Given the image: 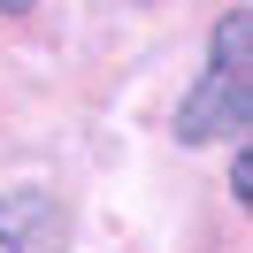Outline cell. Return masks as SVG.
I'll return each instance as SVG.
<instances>
[{
    "label": "cell",
    "mask_w": 253,
    "mask_h": 253,
    "mask_svg": "<svg viewBox=\"0 0 253 253\" xmlns=\"http://www.w3.org/2000/svg\"><path fill=\"white\" fill-rule=\"evenodd\" d=\"M246 46L253 23L246 8L215 23V54H207V84L176 108V138H222V130H246Z\"/></svg>",
    "instance_id": "cell-1"
},
{
    "label": "cell",
    "mask_w": 253,
    "mask_h": 253,
    "mask_svg": "<svg viewBox=\"0 0 253 253\" xmlns=\"http://www.w3.org/2000/svg\"><path fill=\"white\" fill-rule=\"evenodd\" d=\"M23 215H31V200H16V207H0V253H39L31 238H23Z\"/></svg>",
    "instance_id": "cell-2"
},
{
    "label": "cell",
    "mask_w": 253,
    "mask_h": 253,
    "mask_svg": "<svg viewBox=\"0 0 253 253\" xmlns=\"http://www.w3.org/2000/svg\"><path fill=\"white\" fill-rule=\"evenodd\" d=\"M0 8H8V16H16V8H31V0H0Z\"/></svg>",
    "instance_id": "cell-3"
}]
</instances>
